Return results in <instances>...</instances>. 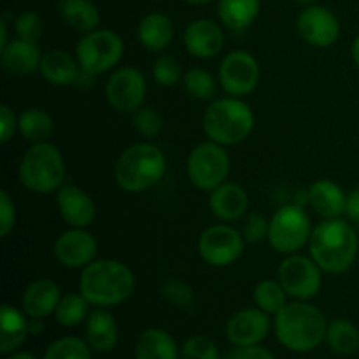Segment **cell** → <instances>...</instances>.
<instances>
[{"instance_id": "6da1fadb", "label": "cell", "mask_w": 359, "mask_h": 359, "mask_svg": "<svg viewBox=\"0 0 359 359\" xmlns=\"http://www.w3.org/2000/svg\"><path fill=\"white\" fill-rule=\"evenodd\" d=\"M359 238L351 223L342 217L323 219L312 230L309 241V255L321 266L323 272L346 273L356 263Z\"/></svg>"}, {"instance_id": "7a4b0ae2", "label": "cell", "mask_w": 359, "mask_h": 359, "mask_svg": "<svg viewBox=\"0 0 359 359\" xmlns=\"http://www.w3.org/2000/svg\"><path fill=\"white\" fill-rule=\"evenodd\" d=\"M135 291V276L119 259H95L79 276V293L93 307L111 309L128 300Z\"/></svg>"}, {"instance_id": "3957f363", "label": "cell", "mask_w": 359, "mask_h": 359, "mask_svg": "<svg viewBox=\"0 0 359 359\" xmlns=\"http://www.w3.org/2000/svg\"><path fill=\"white\" fill-rule=\"evenodd\" d=\"M276 337L286 349L293 353H309L318 349L326 340L325 314L309 302L294 300L286 304L273 318Z\"/></svg>"}, {"instance_id": "277c9868", "label": "cell", "mask_w": 359, "mask_h": 359, "mask_svg": "<svg viewBox=\"0 0 359 359\" xmlns=\"http://www.w3.org/2000/svg\"><path fill=\"white\" fill-rule=\"evenodd\" d=\"M255 112L244 98H214L207 105L202 118L203 133L207 139L221 146H237L251 137L255 130Z\"/></svg>"}, {"instance_id": "5b68a950", "label": "cell", "mask_w": 359, "mask_h": 359, "mask_svg": "<svg viewBox=\"0 0 359 359\" xmlns=\"http://www.w3.org/2000/svg\"><path fill=\"white\" fill-rule=\"evenodd\" d=\"M163 151L151 142H137L119 154L114 179L126 193H142L154 188L167 174Z\"/></svg>"}, {"instance_id": "8992f818", "label": "cell", "mask_w": 359, "mask_h": 359, "mask_svg": "<svg viewBox=\"0 0 359 359\" xmlns=\"http://www.w3.org/2000/svg\"><path fill=\"white\" fill-rule=\"evenodd\" d=\"M20 182L32 193L49 195L65 184V160L51 142L32 144L25 151L18 168Z\"/></svg>"}, {"instance_id": "52a82bcc", "label": "cell", "mask_w": 359, "mask_h": 359, "mask_svg": "<svg viewBox=\"0 0 359 359\" xmlns=\"http://www.w3.org/2000/svg\"><path fill=\"white\" fill-rule=\"evenodd\" d=\"M314 226L307 210L298 203H284L273 212L269 224V244L277 255L290 256L309 245Z\"/></svg>"}, {"instance_id": "ba28073f", "label": "cell", "mask_w": 359, "mask_h": 359, "mask_svg": "<svg viewBox=\"0 0 359 359\" xmlns=\"http://www.w3.org/2000/svg\"><path fill=\"white\" fill-rule=\"evenodd\" d=\"M123 53L125 42L121 35L109 28H97L90 34H84L76 46V58L81 70L91 77L114 69L121 62Z\"/></svg>"}, {"instance_id": "9c48e42d", "label": "cell", "mask_w": 359, "mask_h": 359, "mask_svg": "<svg viewBox=\"0 0 359 359\" xmlns=\"http://www.w3.org/2000/svg\"><path fill=\"white\" fill-rule=\"evenodd\" d=\"M230 168L231 160L226 147L212 142V140L196 144L189 153L188 161H186L189 182L196 189L207 193L226 182Z\"/></svg>"}, {"instance_id": "30bf717a", "label": "cell", "mask_w": 359, "mask_h": 359, "mask_svg": "<svg viewBox=\"0 0 359 359\" xmlns=\"http://www.w3.org/2000/svg\"><path fill=\"white\" fill-rule=\"evenodd\" d=\"M277 280L283 284L287 297L309 302L318 297L323 287V270L311 255H290L277 270Z\"/></svg>"}, {"instance_id": "8fae6325", "label": "cell", "mask_w": 359, "mask_h": 359, "mask_svg": "<svg viewBox=\"0 0 359 359\" xmlns=\"http://www.w3.org/2000/svg\"><path fill=\"white\" fill-rule=\"evenodd\" d=\"M245 248L242 231L226 223L205 228L198 238V255L207 265L224 269L237 262Z\"/></svg>"}, {"instance_id": "7c38bea8", "label": "cell", "mask_w": 359, "mask_h": 359, "mask_svg": "<svg viewBox=\"0 0 359 359\" xmlns=\"http://www.w3.org/2000/svg\"><path fill=\"white\" fill-rule=\"evenodd\" d=\"M259 76L258 60L245 49H235L221 62L217 81L228 97L245 98L258 88Z\"/></svg>"}, {"instance_id": "4fadbf2b", "label": "cell", "mask_w": 359, "mask_h": 359, "mask_svg": "<svg viewBox=\"0 0 359 359\" xmlns=\"http://www.w3.org/2000/svg\"><path fill=\"white\" fill-rule=\"evenodd\" d=\"M147 81L135 67H119L112 70L105 83V98L114 111L133 114L146 102Z\"/></svg>"}, {"instance_id": "5bb4252c", "label": "cell", "mask_w": 359, "mask_h": 359, "mask_svg": "<svg viewBox=\"0 0 359 359\" xmlns=\"http://www.w3.org/2000/svg\"><path fill=\"white\" fill-rule=\"evenodd\" d=\"M297 32L312 48H330L340 37V21L328 7L312 4L298 14Z\"/></svg>"}, {"instance_id": "9a60e30c", "label": "cell", "mask_w": 359, "mask_h": 359, "mask_svg": "<svg viewBox=\"0 0 359 359\" xmlns=\"http://www.w3.org/2000/svg\"><path fill=\"white\" fill-rule=\"evenodd\" d=\"M98 242L86 228L63 231L53 245L56 262L65 269H84L97 259Z\"/></svg>"}, {"instance_id": "2e32d148", "label": "cell", "mask_w": 359, "mask_h": 359, "mask_svg": "<svg viewBox=\"0 0 359 359\" xmlns=\"http://www.w3.org/2000/svg\"><path fill=\"white\" fill-rule=\"evenodd\" d=\"M270 332V318L262 309H242L226 323V337L235 347L258 346Z\"/></svg>"}, {"instance_id": "e0dca14e", "label": "cell", "mask_w": 359, "mask_h": 359, "mask_svg": "<svg viewBox=\"0 0 359 359\" xmlns=\"http://www.w3.org/2000/svg\"><path fill=\"white\" fill-rule=\"evenodd\" d=\"M56 205L70 228H88L97 219V203L76 184H63L56 191Z\"/></svg>"}, {"instance_id": "ac0fdd59", "label": "cell", "mask_w": 359, "mask_h": 359, "mask_svg": "<svg viewBox=\"0 0 359 359\" xmlns=\"http://www.w3.org/2000/svg\"><path fill=\"white\" fill-rule=\"evenodd\" d=\"M184 46L195 58L209 60L219 55L224 48V32L216 21L198 18L184 30Z\"/></svg>"}, {"instance_id": "d6986e66", "label": "cell", "mask_w": 359, "mask_h": 359, "mask_svg": "<svg viewBox=\"0 0 359 359\" xmlns=\"http://www.w3.org/2000/svg\"><path fill=\"white\" fill-rule=\"evenodd\" d=\"M42 55L37 42L13 39L4 49H0V65L9 76L23 77L37 72L41 69Z\"/></svg>"}, {"instance_id": "ffe728a7", "label": "cell", "mask_w": 359, "mask_h": 359, "mask_svg": "<svg viewBox=\"0 0 359 359\" xmlns=\"http://www.w3.org/2000/svg\"><path fill=\"white\" fill-rule=\"evenodd\" d=\"M62 300V290L58 284L48 277L32 280L21 294V309L28 318L44 319L55 316L56 307Z\"/></svg>"}, {"instance_id": "44dd1931", "label": "cell", "mask_w": 359, "mask_h": 359, "mask_svg": "<svg viewBox=\"0 0 359 359\" xmlns=\"http://www.w3.org/2000/svg\"><path fill=\"white\" fill-rule=\"evenodd\" d=\"M209 207L221 221H237L248 214L249 195L237 182H223L209 193Z\"/></svg>"}, {"instance_id": "7402d4cb", "label": "cell", "mask_w": 359, "mask_h": 359, "mask_svg": "<svg viewBox=\"0 0 359 359\" xmlns=\"http://www.w3.org/2000/svg\"><path fill=\"white\" fill-rule=\"evenodd\" d=\"M39 72L53 86L65 88L79 83L83 70H81L76 56L70 55L69 51H65V49H49L42 55Z\"/></svg>"}, {"instance_id": "603a6c76", "label": "cell", "mask_w": 359, "mask_h": 359, "mask_svg": "<svg viewBox=\"0 0 359 359\" xmlns=\"http://www.w3.org/2000/svg\"><path fill=\"white\" fill-rule=\"evenodd\" d=\"M309 205L323 219L342 217L346 214L347 193L330 179H319L309 188Z\"/></svg>"}, {"instance_id": "cb8c5ba5", "label": "cell", "mask_w": 359, "mask_h": 359, "mask_svg": "<svg viewBox=\"0 0 359 359\" xmlns=\"http://www.w3.org/2000/svg\"><path fill=\"white\" fill-rule=\"evenodd\" d=\"M119 340L116 318L107 309L95 307L86 319V342L95 353H111Z\"/></svg>"}, {"instance_id": "d4e9b609", "label": "cell", "mask_w": 359, "mask_h": 359, "mask_svg": "<svg viewBox=\"0 0 359 359\" xmlns=\"http://www.w3.org/2000/svg\"><path fill=\"white\" fill-rule=\"evenodd\" d=\"M174 23L163 13H149L140 20L137 39L140 44L153 53H161L174 41Z\"/></svg>"}, {"instance_id": "484cf974", "label": "cell", "mask_w": 359, "mask_h": 359, "mask_svg": "<svg viewBox=\"0 0 359 359\" xmlns=\"http://www.w3.org/2000/svg\"><path fill=\"white\" fill-rule=\"evenodd\" d=\"M28 321L30 318L25 314L23 309L18 311L9 304L2 305V311H0V353H14L27 340V337L30 335Z\"/></svg>"}, {"instance_id": "4316f807", "label": "cell", "mask_w": 359, "mask_h": 359, "mask_svg": "<svg viewBox=\"0 0 359 359\" xmlns=\"http://www.w3.org/2000/svg\"><path fill=\"white\" fill-rule=\"evenodd\" d=\"M135 359H181V351L170 333L147 328L137 339Z\"/></svg>"}, {"instance_id": "83f0119b", "label": "cell", "mask_w": 359, "mask_h": 359, "mask_svg": "<svg viewBox=\"0 0 359 359\" xmlns=\"http://www.w3.org/2000/svg\"><path fill=\"white\" fill-rule=\"evenodd\" d=\"M262 9V0H217V16L226 28L244 32L251 27Z\"/></svg>"}, {"instance_id": "f1b7e54d", "label": "cell", "mask_w": 359, "mask_h": 359, "mask_svg": "<svg viewBox=\"0 0 359 359\" xmlns=\"http://www.w3.org/2000/svg\"><path fill=\"white\" fill-rule=\"evenodd\" d=\"M58 9L63 21L81 34H90L100 25V11L91 0H60Z\"/></svg>"}, {"instance_id": "f546056e", "label": "cell", "mask_w": 359, "mask_h": 359, "mask_svg": "<svg viewBox=\"0 0 359 359\" xmlns=\"http://www.w3.org/2000/svg\"><path fill=\"white\" fill-rule=\"evenodd\" d=\"M18 132L21 133L25 140L32 144L48 142L49 137L55 132V121L51 114L41 107L25 109L20 114V125Z\"/></svg>"}, {"instance_id": "4dcf8cb0", "label": "cell", "mask_w": 359, "mask_h": 359, "mask_svg": "<svg viewBox=\"0 0 359 359\" xmlns=\"http://www.w3.org/2000/svg\"><path fill=\"white\" fill-rule=\"evenodd\" d=\"M326 342L333 353L349 356L359 349V330L347 319H335L326 330Z\"/></svg>"}, {"instance_id": "1f68e13d", "label": "cell", "mask_w": 359, "mask_h": 359, "mask_svg": "<svg viewBox=\"0 0 359 359\" xmlns=\"http://www.w3.org/2000/svg\"><path fill=\"white\" fill-rule=\"evenodd\" d=\"M90 316V302L81 293L63 294L58 307L55 311V318L63 328H76Z\"/></svg>"}, {"instance_id": "d6a6232c", "label": "cell", "mask_w": 359, "mask_h": 359, "mask_svg": "<svg viewBox=\"0 0 359 359\" xmlns=\"http://www.w3.org/2000/svg\"><path fill=\"white\" fill-rule=\"evenodd\" d=\"M217 83L219 81L214 79L212 74L207 72L205 69H200V67L186 70L184 77H182L186 93L200 102H212L216 98Z\"/></svg>"}, {"instance_id": "836d02e7", "label": "cell", "mask_w": 359, "mask_h": 359, "mask_svg": "<svg viewBox=\"0 0 359 359\" xmlns=\"http://www.w3.org/2000/svg\"><path fill=\"white\" fill-rule=\"evenodd\" d=\"M252 298H255L256 307L262 309L269 316H276L287 304V293L283 284L272 279L259 280L252 291Z\"/></svg>"}, {"instance_id": "e575fe53", "label": "cell", "mask_w": 359, "mask_h": 359, "mask_svg": "<svg viewBox=\"0 0 359 359\" xmlns=\"http://www.w3.org/2000/svg\"><path fill=\"white\" fill-rule=\"evenodd\" d=\"M44 359H91V347L79 337H62L46 349Z\"/></svg>"}, {"instance_id": "d590c367", "label": "cell", "mask_w": 359, "mask_h": 359, "mask_svg": "<svg viewBox=\"0 0 359 359\" xmlns=\"http://www.w3.org/2000/svg\"><path fill=\"white\" fill-rule=\"evenodd\" d=\"M161 297L177 309H191L195 304V291L186 280L168 277L161 284Z\"/></svg>"}, {"instance_id": "8d00e7d4", "label": "cell", "mask_w": 359, "mask_h": 359, "mask_svg": "<svg viewBox=\"0 0 359 359\" xmlns=\"http://www.w3.org/2000/svg\"><path fill=\"white\" fill-rule=\"evenodd\" d=\"M184 77L182 65L172 55H160L153 63V79L158 86L172 88Z\"/></svg>"}, {"instance_id": "74e56055", "label": "cell", "mask_w": 359, "mask_h": 359, "mask_svg": "<svg viewBox=\"0 0 359 359\" xmlns=\"http://www.w3.org/2000/svg\"><path fill=\"white\" fill-rule=\"evenodd\" d=\"M133 128L146 139H154L163 130V116L151 105H142L133 112Z\"/></svg>"}, {"instance_id": "f35d334b", "label": "cell", "mask_w": 359, "mask_h": 359, "mask_svg": "<svg viewBox=\"0 0 359 359\" xmlns=\"http://www.w3.org/2000/svg\"><path fill=\"white\" fill-rule=\"evenodd\" d=\"M181 359H221L219 349L203 335L189 337L181 349Z\"/></svg>"}, {"instance_id": "ab89813d", "label": "cell", "mask_w": 359, "mask_h": 359, "mask_svg": "<svg viewBox=\"0 0 359 359\" xmlns=\"http://www.w3.org/2000/svg\"><path fill=\"white\" fill-rule=\"evenodd\" d=\"M14 30L20 39L37 42L44 32V25H42L41 16L35 11H23L14 20Z\"/></svg>"}, {"instance_id": "60d3db41", "label": "cell", "mask_w": 359, "mask_h": 359, "mask_svg": "<svg viewBox=\"0 0 359 359\" xmlns=\"http://www.w3.org/2000/svg\"><path fill=\"white\" fill-rule=\"evenodd\" d=\"M269 224L270 219H266L263 214H249L244 221V228H242V235H244L245 242L258 244V242L265 241L266 235H269Z\"/></svg>"}, {"instance_id": "b9f144b4", "label": "cell", "mask_w": 359, "mask_h": 359, "mask_svg": "<svg viewBox=\"0 0 359 359\" xmlns=\"http://www.w3.org/2000/svg\"><path fill=\"white\" fill-rule=\"evenodd\" d=\"M16 224V205L7 191H0V237L7 238Z\"/></svg>"}, {"instance_id": "7bdbcfd3", "label": "cell", "mask_w": 359, "mask_h": 359, "mask_svg": "<svg viewBox=\"0 0 359 359\" xmlns=\"http://www.w3.org/2000/svg\"><path fill=\"white\" fill-rule=\"evenodd\" d=\"M18 125H20V116H16V112L7 104L0 105V142H9L18 132Z\"/></svg>"}, {"instance_id": "ee69618b", "label": "cell", "mask_w": 359, "mask_h": 359, "mask_svg": "<svg viewBox=\"0 0 359 359\" xmlns=\"http://www.w3.org/2000/svg\"><path fill=\"white\" fill-rule=\"evenodd\" d=\"M224 359H276L266 347L263 346H242L235 347L224 356Z\"/></svg>"}, {"instance_id": "f6af8a7d", "label": "cell", "mask_w": 359, "mask_h": 359, "mask_svg": "<svg viewBox=\"0 0 359 359\" xmlns=\"http://www.w3.org/2000/svg\"><path fill=\"white\" fill-rule=\"evenodd\" d=\"M346 216L349 219L359 223V188L353 189V191L347 195V205H346Z\"/></svg>"}, {"instance_id": "bcb514c9", "label": "cell", "mask_w": 359, "mask_h": 359, "mask_svg": "<svg viewBox=\"0 0 359 359\" xmlns=\"http://www.w3.org/2000/svg\"><path fill=\"white\" fill-rule=\"evenodd\" d=\"M28 330H30V335H41V333L44 332V319L30 318V321H28Z\"/></svg>"}, {"instance_id": "7dc6e473", "label": "cell", "mask_w": 359, "mask_h": 359, "mask_svg": "<svg viewBox=\"0 0 359 359\" xmlns=\"http://www.w3.org/2000/svg\"><path fill=\"white\" fill-rule=\"evenodd\" d=\"M9 44V39H7V21L6 18L0 20V49H4Z\"/></svg>"}, {"instance_id": "c3c4849f", "label": "cell", "mask_w": 359, "mask_h": 359, "mask_svg": "<svg viewBox=\"0 0 359 359\" xmlns=\"http://www.w3.org/2000/svg\"><path fill=\"white\" fill-rule=\"evenodd\" d=\"M351 55H353L354 63H356V67L359 69V35H358L356 39H354L353 48H351Z\"/></svg>"}, {"instance_id": "681fc988", "label": "cell", "mask_w": 359, "mask_h": 359, "mask_svg": "<svg viewBox=\"0 0 359 359\" xmlns=\"http://www.w3.org/2000/svg\"><path fill=\"white\" fill-rule=\"evenodd\" d=\"M7 359H37V358H35L32 353H27V351H21V353L11 354V356L7 358Z\"/></svg>"}, {"instance_id": "f907efd6", "label": "cell", "mask_w": 359, "mask_h": 359, "mask_svg": "<svg viewBox=\"0 0 359 359\" xmlns=\"http://www.w3.org/2000/svg\"><path fill=\"white\" fill-rule=\"evenodd\" d=\"M186 4H191V6H207V4L214 2V0H184Z\"/></svg>"}, {"instance_id": "816d5d0a", "label": "cell", "mask_w": 359, "mask_h": 359, "mask_svg": "<svg viewBox=\"0 0 359 359\" xmlns=\"http://www.w3.org/2000/svg\"><path fill=\"white\" fill-rule=\"evenodd\" d=\"M294 2L300 4V6H305V7H307V6H312V4H314L316 0H294Z\"/></svg>"}]
</instances>
